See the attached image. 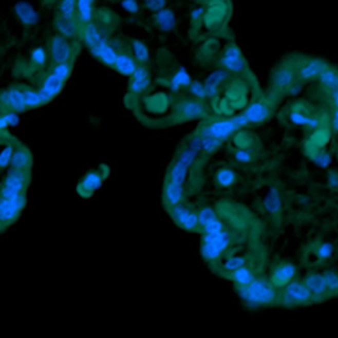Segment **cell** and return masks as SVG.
Masks as SVG:
<instances>
[{
  "label": "cell",
  "mask_w": 338,
  "mask_h": 338,
  "mask_svg": "<svg viewBox=\"0 0 338 338\" xmlns=\"http://www.w3.org/2000/svg\"><path fill=\"white\" fill-rule=\"evenodd\" d=\"M230 246L231 236L228 231L222 230L216 234H204L201 238V257L206 262L214 264Z\"/></svg>",
  "instance_id": "7a4b0ae2"
},
{
  "label": "cell",
  "mask_w": 338,
  "mask_h": 338,
  "mask_svg": "<svg viewBox=\"0 0 338 338\" xmlns=\"http://www.w3.org/2000/svg\"><path fill=\"white\" fill-rule=\"evenodd\" d=\"M190 93L196 98H205L206 92L204 84L200 82H191L190 84Z\"/></svg>",
  "instance_id": "f35d334b"
},
{
  "label": "cell",
  "mask_w": 338,
  "mask_h": 338,
  "mask_svg": "<svg viewBox=\"0 0 338 338\" xmlns=\"http://www.w3.org/2000/svg\"><path fill=\"white\" fill-rule=\"evenodd\" d=\"M294 82V72L293 70L289 69L288 66H281L274 72L272 77V84L277 89H287L292 87Z\"/></svg>",
  "instance_id": "5bb4252c"
},
{
  "label": "cell",
  "mask_w": 338,
  "mask_h": 338,
  "mask_svg": "<svg viewBox=\"0 0 338 338\" xmlns=\"http://www.w3.org/2000/svg\"><path fill=\"white\" fill-rule=\"evenodd\" d=\"M332 98H333V105L335 108H338V88L332 92Z\"/></svg>",
  "instance_id": "11a10c76"
},
{
  "label": "cell",
  "mask_w": 338,
  "mask_h": 338,
  "mask_svg": "<svg viewBox=\"0 0 338 338\" xmlns=\"http://www.w3.org/2000/svg\"><path fill=\"white\" fill-rule=\"evenodd\" d=\"M231 279L236 283V286H249L256 277H254V272L252 271L251 267L243 266L240 269L235 270L231 272Z\"/></svg>",
  "instance_id": "44dd1931"
},
{
  "label": "cell",
  "mask_w": 338,
  "mask_h": 338,
  "mask_svg": "<svg viewBox=\"0 0 338 338\" xmlns=\"http://www.w3.org/2000/svg\"><path fill=\"white\" fill-rule=\"evenodd\" d=\"M221 65L226 71L241 72L246 67V60L241 55L240 49L235 45H229L221 59Z\"/></svg>",
  "instance_id": "8992f818"
},
{
  "label": "cell",
  "mask_w": 338,
  "mask_h": 338,
  "mask_svg": "<svg viewBox=\"0 0 338 338\" xmlns=\"http://www.w3.org/2000/svg\"><path fill=\"white\" fill-rule=\"evenodd\" d=\"M240 298L249 306H265L276 301V291L270 281L265 279H254L249 286H236Z\"/></svg>",
  "instance_id": "6da1fadb"
},
{
  "label": "cell",
  "mask_w": 338,
  "mask_h": 338,
  "mask_svg": "<svg viewBox=\"0 0 338 338\" xmlns=\"http://www.w3.org/2000/svg\"><path fill=\"white\" fill-rule=\"evenodd\" d=\"M198 154L199 153L191 150L190 147H186V148H183V150L181 151L180 154H178V156H177V159H176V160L180 161V163H182V164H185L186 166H189V168H190V166L193 165L194 161H195Z\"/></svg>",
  "instance_id": "836d02e7"
},
{
  "label": "cell",
  "mask_w": 338,
  "mask_h": 338,
  "mask_svg": "<svg viewBox=\"0 0 338 338\" xmlns=\"http://www.w3.org/2000/svg\"><path fill=\"white\" fill-rule=\"evenodd\" d=\"M216 181L221 187H230V186H233L234 183H235L236 175L231 169H219L216 175Z\"/></svg>",
  "instance_id": "cb8c5ba5"
},
{
  "label": "cell",
  "mask_w": 338,
  "mask_h": 338,
  "mask_svg": "<svg viewBox=\"0 0 338 338\" xmlns=\"http://www.w3.org/2000/svg\"><path fill=\"white\" fill-rule=\"evenodd\" d=\"M243 115L247 118L248 123L258 124V123L265 122V120L270 117V110L267 108V106L265 105V103L254 102L247 107V110L244 111Z\"/></svg>",
  "instance_id": "4fadbf2b"
},
{
  "label": "cell",
  "mask_w": 338,
  "mask_h": 338,
  "mask_svg": "<svg viewBox=\"0 0 338 338\" xmlns=\"http://www.w3.org/2000/svg\"><path fill=\"white\" fill-rule=\"evenodd\" d=\"M22 93H24V100L26 107H36V106L44 103L42 97H40L39 92H35V90L31 89H22Z\"/></svg>",
  "instance_id": "4dcf8cb0"
},
{
  "label": "cell",
  "mask_w": 338,
  "mask_h": 338,
  "mask_svg": "<svg viewBox=\"0 0 338 338\" xmlns=\"http://www.w3.org/2000/svg\"><path fill=\"white\" fill-rule=\"evenodd\" d=\"M283 297L291 304L296 305H309L314 302L311 292L305 286L304 281L298 280H292L291 283L284 287Z\"/></svg>",
  "instance_id": "3957f363"
},
{
  "label": "cell",
  "mask_w": 338,
  "mask_h": 338,
  "mask_svg": "<svg viewBox=\"0 0 338 338\" xmlns=\"http://www.w3.org/2000/svg\"><path fill=\"white\" fill-rule=\"evenodd\" d=\"M291 120L293 124L306 125V127H310V128H316L317 124H319V122H317L316 119H314V118H310V117H305L304 114H301V112H298V111H294V112H292Z\"/></svg>",
  "instance_id": "f546056e"
},
{
  "label": "cell",
  "mask_w": 338,
  "mask_h": 338,
  "mask_svg": "<svg viewBox=\"0 0 338 338\" xmlns=\"http://www.w3.org/2000/svg\"><path fill=\"white\" fill-rule=\"evenodd\" d=\"M319 82L324 88L329 90H334L338 88V74L332 69H325L322 74L319 75Z\"/></svg>",
  "instance_id": "603a6c76"
},
{
  "label": "cell",
  "mask_w": 338,
  "mask_h": 338,
  "mask_svg": "<svg viewBox=\"0 0 338 338\" xmlns=\"http://www.w3.org/2000/svg\"><path fill=\"white\" fill-rule=\"evenodd\" d=\"M223 230V222L221 221V219L217 217L216 219H213L212 222H209L208 224H205L203 229H201V233L204 234H216V233H219V231Z\"/></svg>",
  "instance_id": "8d00e7d4"
},
{
  "label": "cell",
  "mask_w": 338,
  "mask_h": 338,
  "mask_svg": "<svg viewBox=\"0 0 338 338\" xmlns=\"http://www.w3.org/2000/svg\"><path fill=\"white\" fill-rule=\"evenodd\" d=\"M132 49H133V53H135V57L137 59V61L147 62L148 49L142 42H140V40H133Z\"/></svg>",
  "instance_id": "1f68e13d"
},
{
  "label": "cell",
  "mask_w": 338,
  "mask_h": 338,
  "mask_svg": "<svg viewBox=\"0 0 338 338\" xmlns=\"http://www.w3.org/2000/svg\"><path fill=\"white\" fill-rule=\"evenodd\" d=\"M52 74L55 75L57 78H60L62 82H65L70 75V65L67 64V62H65V64L54 65Z\"/></svg>",
  "instance_id": "74e56055"
},
{
  "label": "cell",
  "mask_w": 338,
  "mask_h": 338,
  "mask_svg": "<svg viewBox=\"0 0 338 338\" xmlns=\"http://www.w3.org/2000/svg\"><path fill=\"white\" fill-rule=\"evenodd\" d=\"M233 120H234V123H235L236 127H238V128L246 127V125L248 124V120H247V118L244 117L243 114L238 115V117H235V118H233Z\"/></svg>",
  "instance_id": "f907efd6"
},
{
  "label": "cell",
  "mask_w": 338,
  "mask_h": 338,
  "mask_svg": "<svg viewBox=\"0 0 338 338\" xmlns=\"http://www.w3.org/2000/svg\"><path fill=\"white\" fill-rule=\"evenodd\" d=\"M187 147H190L191 150L196 151V153L201 151V136L198 135V136H195L194 138H191V141H190V143H189Z\"/></svg>",
  "instance_id": "681fc988"
},
{
  "label": "cell",
  "mask_w": 338,
  "mask_h": 338,
  "mask_svg": "<svg viewBox=\"0 0 338 338\" xmlns=\"http://www.w3.org/2000/svg\"><path fill=\"white\" fill-rule=\"evenodd\" d=\"M314 161L317 164V165H320V166H323V168H325V166L329 165V163H330V155L328 153H319L314 158Z\"/></svg>",
  "instance_id": "ee69618b"
},
{
  "label": "cell",
  "mask_w": 338,
  "mask_h": 338,
  "mask_svg": "<svg viewBox=\"0 0 338 338\" xmlns=\"http://www.w3.org/2000/svg\"><path fill=\"white\" fill-rule=\"evenodd\" d=\"M201 16H203V9L201 8H198L191 12V18H193V21H198Z\"/></svg>",
  "instance_id": "f5cc1de1"
},
{
  "label": "cell",
  "mask_w": 338,
  "mask_h": 338,
  "mask_svg": "<svg viewBox=\"0 0 338 338\" xmlns=\"http://www.w3.org/2000/svg\"><path fill=\"white\" fill-rule=\"evenodd\" d=\"M236 129H239V128L236 127V124L234 123L233 119L218 120V122L212 123V124H209L208 127L204 128L203 132H201L200 135L217 138V140L219 141H223L226 140V138L230 137Z\"/></svg>",
  "instance_id": "5b68a950"
},
{
  "label": "cell",
  "mask_w": 338,
  "mask_h": 338,
  "mask_svg": "<svg viewBox=\"0 0 338 338\" xmlns=\"http://www.w3.org/2000/svg\"><path fill=\"white\" fill-rule=\"evenodd\" d=\"M14 12H16L17 18L21 21V24L26 25V26H32L39 22V14L31 4L20 2L14 7Z\"/></svg>",
  "instance_id": "8fae6325"
},
{
  "label": "cell",
  "mask_w": 338,
  "mask_h": 338,
  "mask_svg": "<svg viewBox=\"0 0 338 338\" xmlns=\"http://www.w3.org/2000/svg\"><path fill=\"white\" fill-rule=\"evenodd\" d=\"M78 8V0H62L60 6V13L62 17L72 18Z\"/></svg>",
  "instance_id": "d6a6232c"
},
{
  "label": "cell",
  "mask_w": 338,
  "mask_h": 338,
  "mask_svg": "<svg viewBox=\"0 0 338 338\" xmlns=\"http://www.w3.org/2000/svg\"><path fill=\"white\" fill-rule=\"evenodd\" d=\"M31 60L36 65H44L45 60H47V55H45L44 49H43V48H35V49L31 52Z\"/></svg>",
  "instance_id": "b9f144b4"
},
{
  "label": "cell",
  "mask_w": 338,
  "mask_h": 338,
  "mask_svg": "<svg viewBox=\"0 0 338 338\" xmlns=\"http://www.w3.org/2000/svg\"><path fill=\"white\" fill-rule=\"evenodd\" d=\"M92 3L93 0H78V12L80 21L89 24L92 20Z\"/></svg>",
  "instance_id": "4316f807"
},
{
  "label": "cell",
  "mask_w": 338,
  "mask_h": 338,
  "mask_svg": "<svg viewBox=\"0 0 338 338\" xmlns=\"http://www.w3.org/2000/svg\"><path fill=\"white\" fill-rule=\"evenodd\" d=\"M64 83L60 78H57L55 75L50 74L45 78L44 83H43V87L40 88L39 95L42 97L43 102H48V101L52 100L53 97L59 95L60 92L64 88Z\"/></svg>",
  "instance_id": "9c48e42d"
},
{
  "label": "cell",
  "mask_w": 338,
  "mask_h": 338,
  "mask_svg": "<svg viewBox=\"0 0 338 338\" xmlns=\"http://www.w3.org/2000/svg\"><path fill=\"white\" fill-rule=\"evenodd\" d=\"M281 205V200H280L279 191L276 189H271L269 193V195L265 199V208L270 212V213H275L280 209Z\"/></svg>",
  "instance_id": "484cf974"
},
{
  "label": "cell",
  "mask_w": 338,
  "mask_h": 338,
  "mask_svg": "<svg viewBox=\"0 0 338 338\" xmlns=\"http://www.w3.org/2000/svg\"><path fill=\"white\" fill-rule=\"evenodd\" d=\"M325 284L329 293H337L338 292V274L335 271H327L324 275Z\"/></svg>",
  "instance_id": "e575fe53"
},
{
  "label": "cell",
  "mask_w": 338,
  "mask_h": 338,
  "mask_svg": "<svg viewBox=\"0 0 338 338\" xmlns=\"http://www.w3.org/2000/svg\"><path fill=\"white\" fill-rule=\"evenodd\" d=\"M196 214H198V231H200L205 224H208L209 222H212L213 219L217 218L216 211L209 208V206L200 209L199 212H196Z\"/></svg>",
  "instance_id": "83f0119b"
},
{
  "label": "cell",
  "mask_w": 338,
  "mask_h": 338,
  "mask_svg": "<svg viewBox=\"0 0 338 338\" xmlns=\"http://www.w3.org/2000/svg\"><path fill=\"white\" fill-rule=\"evenodd\" d=\"M2 138H3V135H2V130H0V141H2Z\"/></svg>",
  "instance_id": "680465c9"
},
{
  "label": "cell",
  "mask_w": 338,
  "mask_h": 338,
  "mask_svg": "<svg viewBox=\"0 0 338 338\" xmlns=\"http://www.w3.org/2000/svg\"><path fill=\"white\" fill-rule=\"evenodd\" d=\"M229 78V71L226 70H217V71L212 72L208 78H206L205 83H204V88H205L206 97H214L218 92V87L223 80Z\"/></svg>",
  "instance_id": "9a60e30c"
},
{
  "label": "cell",
  "mask_w": 338,
  "mask_h": 338,
  "mask_svg": "<svg viewBox=\"0 0 338 338\" xmlns=\"http://www.w3.org/2000/svg\"><path fill=\"white\" fill-rule=\"evenodd\" d=\"M4 118H6L8 127H9V125H11V127H14V125H17L20 123L18 114H17V112H14V111H9V112H7V114L4 115Z\"/></svg>",
  "instance_id": "c3c4849f"
},
{
  "label": "cell",
  "mask_w": 338,
  "mask_h": 338,
  "mask_svg": "<svg viewBox=\"0 0 338 338\" xmlns=\"http://www.w3.org/2000/svg\"><path fill=\"white\" fill-rule=\"evenodd\" d=\"M332 128L338 132V108L333 112V119H332Z\"/></svg>",
  "instance_id": "db71d44e"
},
{
  "label": "cell",
  "mask_w": 338,
  "mask_h": 338,
  "mask_svg": "<svg viewBox=\"0 0 338 338\" xmlns=\"http://www.w3.org/2000/svg\"><path fill=\"white\" fill-rule=\"evenodd\" d=\"M54 26L60 35L67 37H74L77 35V26H75L74 21L71 18H66V17H57L54 21Z\"/></svg>",
  "instance_id": "ffe728a7"
},
{
  "label": "cell",
  "mask_w": 338,
  "mask_h": 338,
  "mask_svg": "<svg viewBox=\"0 0 338 338\" xmlns=\"http://www.w3.org/2000/svg\"><path fill=\"white\" fill-rule=\"evenodd\" d=\"M83 39H84L85 44L92 49L96 45L100 44V42L102 40V36H101V32L98 31L96 25L89 22V24L85 25L84 29H83Z\"/></svg>",
  "instance_id": "7402d4cb"
},
{
  "label": "cell",
  "mask_w": 338,
  "mask_h": 338,
  "mask_svg": "<svg viewBox=\"0 0 338 338\" xmlns=\"http://www.w3.org/2000/svg\"><path fill=\"white\" fill-rule=\"evenodd\" d=\"M235 159L239 163H249V161L252 160V155L249 151L240 148V150H238L235 153Z\"/></svg>",
  "instance_id": "f6af8a7d"
},
{
  "label": "cell",
  "mask_w": 338,
  "mask_h": 338,
  "mask_svg": "<svg viewBox=\"0 0 338 338\" xmlns=\"http://www.w3.org/2000/svg\"><path fill=\"white\" fill-rule=\"evenodd\" d=\"M132 79H135V80L148 79L147 69H146V67H143V66H137V67H136L135 72H133Z\"/></svg>",
  "instance_id": "7dc6e473"
},
{
  "label": "cell",
  "mask_w": 338,
  "mask_h": 338,
  "mask_svg": "<svg viewBox=\"0 0 338 338\" xmlns=\"http://www.w3.org/2000/svg\"><path fill=\"white\" fill-rule=\"evenodd\" d=\"M122 6L125 11H128L129 13H137L140 7H138V3L136 0H123Z\"/></svg>",
  "instance_id": "bcb514c9"
},
{
  "label": "cell",
  "mask_w": 338,
  "mask_h": 338,
  "mask_svg": "<svg viewBox=\"0 0 338 338\" xmlns=\"http://www.w3.org/2000/svg\"><path fill=\"white\" fill-rule=\"evenodd\" d=\"M328 67L327 62L322 61V60H312V61L307 62L306 65L301 67L299 70V77L302 80H311L314 78H317L325 69Z\"/></svg>",
  "instance_id": "2e32d148"
},
{
  "label": "cell",
  "mask_w": 338,
  "mask_h": 338,
  "mask_svg": "<svg viewBox=\"0 0 338 338\" xmlns=\"http://www.w3.org/2000/svg\"><path fill=\"white\" fill-rule=\"evenodd\" d=\"M0 101L3 102L6 107L11 108L12 111H14L17 114L24 112L27 108L26 105H25L24 93H22V89H18V88H9L8 90H6L2 95Z\"/></svg>",
  "instance_id": "ba28073f"
},
{
  "label": "cell",
  "mask_w": 338,
  "mask_h": 338,
  "mask_svg": "<svg viewBox=\"0 0 338 338\" xmlns=\"http://www.w3.org/2000/svg\"><path fill=\"white\" fill-rule=\"evenodd\" d=\"M296 276V267L292 264H281L277 265L274 269L271 275L270 283L274 288H283L287 284H289Z\"/></svg>",
  "instance_id": "52a82bcc"
},
{
  "label": "cell",
  "mask_w": 338,
  "mask_h": 338,
  "mask_svg": "<svg viewBox=\"0 0 338 338\" xmlns=\"http://www.w3.org/2000/svg\"><path fill=\"white\" fill-rule=\"evenodd\" d=\"M148 84H150V80L143 79V80H135L132 79L129 84V89L132 93H141L145 89H147Z\"/></svg>",
  "instance_id": "ab89813d"
},
{
  "label": "cell",
  "mask_w": 338,
  "mask_h": 338,
  "mask_svg": "<svg viewBox=\"0 0 338 338\" xmlns=\"http://www.w3.org/2000/svg\"><path fill=\"white\" fill-rule=\"evenodd\" d=\"M154 22L163 31H172L176 25V16L172 9L164 8L161 11L156 12L155 16H154Z\"/></svg>",
  "instance_id": "ac0fdd59"
},
{
  "label": "cell",
  "mask_w": 338,
  "mask_h": 338,
  "mask_svg": "<svg viewBox=\"0 0 338 338\" xmlns=\"http://www.w3.org/2000/svg\"><path fill=\"white\" fill-rule=\"evenodd\" d=\"M92 53L97 57L98 60L103 62L107 66H114L115 61L118 59V53L114 48L111 47L110 44H107L105 39H102L100 42V44L96 45L95 48H92Z\"/></svg>",
  "instance_id": "7c38bea8"
},
{
  "label": "cell",
  "mask_w": 338,
  "mask_h": 338,
  "mask_svg": "<svg viewBox=\"0 0 338 338\" xmlns=\"http://www.w3.org/2000/svg\"><path fill=\"white\" fill-rule=\"evenodd\" d=\"M328 182H329V186H332V187H338V175L337 173L332 172L329 175V177H328Z\"/></svg>",
  "instance_id": "816d5d0a"
},
{
  "label": "cell",
  "mask_w": 338,
  "mask_h": 338,
  "mask_svg": "<svg viewBox=\"0 0 338 338\" xmlns=\"http://www.w3.org/2000/svg\"><path fill=\"white\" fill-rule=\"evenodd\" d=\"M305 286L311 292L314 301L317 298H324L328 293L327 284H325L324 276L320 274H310L305 277Z\"/></svg>",
  "instance_id": "30bf717a"
},
{
  "label": "cell",
  "mask_w": 338,
  "mask_h": 338,
  "mask_svg": "<svg viewBox=\"0 0 338 338\" xmlns=\"http://www.w3.org/2000/svg\"><path fill=\"white\" fill-rule=\"evenodd\" d=\"M166 0H145V7L151 12H159L165 8Z\"/></svg>",
  "instance_id": "60d3db41"
},
{
  "label": "cell",
  "mask_w": 338,
  "mask_h": 338,
  "mask_svg": "<svg viewBox=\"0 0 338 338\" xmlns=\"http://www.w3.org/2000/svg\"><path fill=\"white\" fill-rule=\"evenodd\" d=\"M201 136V135H200ZM222 141L217 140V138L208 137V136H201V150L205 153H213L221 146Z\"/></svg>",
  "instance_id": "d590c367"
},
{
  "label": "cell",
  "mask_w": 338,
  "mask_h": 338,
  "mask_svg": "<svg viewBox=\"0 0 338 338\" xmlns=\"http://www.w3.org/2000/svg\"><path fill=\"white\" fill-rule=\"evenodd\" d=\"M191 79L189 72L185 69H180L176 72L175 77L172 78V82H171V88L172 90H178L182 87H190Z\"/></svg>",
  "instance_id": "d4e9b609"
},
{
  "label": "cell",
  "mask_w": 338,
  "mask_h": 338,
  "mask_svg": "<svg viewBox=\"0 0 338 338\" xmlns=\"http://www.w3.org/2000/svg\"><path fill=\"white\" fill-rule=\"evenodd\" d=\"M49 50L50 59H52L54 65L65 64V62H69V60L71 59V45H70L69 40L62 35H55V36L52 37Z\"/></svg>",
  "instance_id": "277c9868"
},
{
  "label": "cell",
  "mask_w": 338,
  "mask_h": 338,
  "mask_svg": "<svg viewBox=\"0 0 338 338\" xmlns=\"http://www.w3.org/2000/svg\"><path fill=\"white\" fill-rule=\"evenodd\" d=\"M114 67L117 69V71L120 72L122 75H125V77H132L136 67H137V65H136L135 60H133L132 57L122 53V54H118V59L117 61H115Z\"/></svg>",
  "instance_id": "d6986e66"
},
{
  "label": "cell",
  "mask_w": 338,
  "mask_h": 338,
  "mask_svg": "<svg viewBox=\"0 0 338 338\" xmlns=\"http://www.w3.org/2000/svg\"><path fill=\"white\" fill-rule=\"evenodd\" d=\"M180 114L186 119H194V118H199L205 114V108L199 101L186 100L181 102Z\"/></svg>",
  "instance_id": "e0dca14e"
},
{
  "label": "cell",
  "mask_w": 338,
  "mask_h": 338,
  "mask_svg": "<svg viewBox=\"0 0 338 338\" xmlns=\"http://www.w3.org/2000/svg\"><path fill=\"white\" fill-rule=\"evenodd\" d=\"M291 88V89H289V92H291V95H297V93L299 92V90L302 89V85H294V84H292V87H289Z\"/></svg>",
  "instance_id": "9f6ffc18"
},
{
  "label": "cell",
  "mask_w": 338,
  "mask_h": 338,
  "mask_svg": "<svg viewBox=\"0 0 338 338\" xmlns=\"http://www.w3.org/2000/svg\"><path fill=\"white\" fill-rule=\"evenodd\" d=\"M8 127V124H7V120L4 117H0V130H3L4 128Z\"/></svg>",
  "instance_id": "6f0895ef"
},
{
  "label": "cell",
  "mask_w": 338,
  "mask_h": 338,
  "mask_svg": "<svg viewBox=\"0 0 338 338\" xmlns=\"http://www.w3.org/2000/svg\"><path fill=\"white\" fill-rule=\"evenodd\" d=\"M243 266H247V259L246 257L243 256H231L223 262V270L224 272H228L229 275Z\"/></svg>",
  "instance_id": "f1b7e54d"
},
{
  "label": "cell",
  "mask_w": 338,
  "mask_h": 338,
  "mask_svg": "<svg viewBox=\"0 0 338 338\" xmlns=\"http://www.w3.org/2000/svg\"><path fill=\"white\" fill-rule=\"evenodd\" d=\"M332 251H333L332 244L329 243L322 244V246L319 247V249H317V257H319L320 259L329 258L330 254H332Z\"/></svg>",
  "instance_id": "7bdbcfd3"
}]
</instances>
